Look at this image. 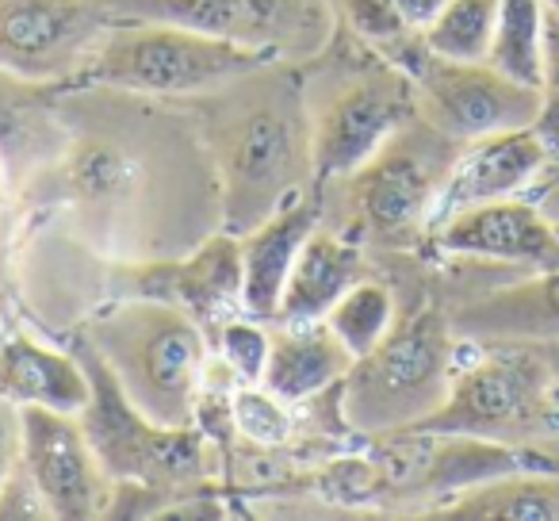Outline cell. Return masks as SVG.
<instances>
[{"mask_svg":"<svg viewBox=\"0 0 559 521\" xmlns=\"http://www.w3.org/2000/svg\"><path fill=\"white\" fill-rule=\"evenodd\" d=\"M241 78V104L215 134L223 230L249 234L296 192L311 173V116L304 88L292 78Z\"/></svg>","mask_w":559,"mask_h":521,"instance_id":"obj_1","label":"cell"},{"mask_svg":"<svg viewBox=\"0 0 559 521\" xmlns=\"http://www.w3.org/2000/svg\"><path fill=\"white\" fill-rule=\"evenodd\" d=\"M85 338L123 395L157 426H192L207 376V338L180 307L123 296L85 322Z\"/></svg>","mask_w":559,"mask_h":521,"instance_id":"obj_2","label":"cell"},{"mask_svg":"<svg viewBox=\"0 0 559 521\" xmlns=\"http://www.w3.org/2000/svg\"><path fill=\"white\" fill-rule=\"evenodd\" d=\"M460 334L449 315L421 307L395 319L380 345L353 360L337 388L342 418L357 434L383 437L414 429L441 411L460 368Z\"/></svg>","mask_w":559,"mask_h":521,"instance_id":"obj_3","label":"cell"},{"mask_svg":"<svg viewBox=\"0 0 559 521\" xmlns=\"http://www.w3.org/2000/svg\"><path fill=\"white\" fill-rule=\"evenodd\" d=\"M414 429L548 449L559 437V372L540 345H487L483 357L456 368L441 411Z\"/></svg>","mask_w":559,"mask_h":521,"instance_id":"obj_4","label":"cell"},{"mask_svg":"<svg viewBox=\"0 0 559 521\" xmlns=\"http://www.w3.org/2000/svg\"><path fill=\"white\" fill-rule=\"evenodd\" d=\"M276 62L238 43L173 24H111L88 62L96 85L142 96H192L230 88L238 78Z\"/></svg>","mask_w":559,"mask_h":521,"instance_id":"obj_5","label":"cell"},{"mask_svg":"<svg viewBox=\"0 0 559 521\" xmlns=\"http://www.w3.org/2000/svg\"><path fill=\"white\" fill-rule=\"evenodd\" d=\"M111 24H173L264 58H314L334 39L326 0H96Z\"/></svg>","mask_w":559,"mask_h":521,"instance_id":"obj_6","label":"cell"},{"mask_svg":"<svg viewBox=\"0 0 559 521\" xmlns=\"http://www.w3.org/2000/svg\"><path fill=\"white\" fill-rule=\"evenodd\" d=\"M388 62L403 66L418 85V108L449 139L475 142L487 134L536 127L540 88L506 78L490 62H449L426 50L418 32L399 35L380 47Z\"/></svg>","mask_w":559,"mask_h":521,"instance_id":"obj_7","label":"cell"},{"mask_svg":"<svg viewBox=\"0 0 559 521\" xmlns=\"http://www.w3.org/2000/svg\"><path fill=\"white\" fill-rule=\"evenodd\" d=\"M73 353L88 368L93 380V399L81 411L88 441L100 457L104 472L116 483H134V487H169V483H188L203 475V434L192 426H157L150 422L131 399L123 395L111 368L100 360V353L78 338Z\"/></svg>","mask_w":559,"mask_h":521,"instance_id":"obj_8","label":"cell"},{"mask_svg":"<svg viewBox=\"0 0 559 521\" xmlns=\"http://www.w3.org/2000/svg\"><path fill=\"white\" fill-rule=\"evenodd\" d=\"M460 150L464 142L449 139L418 111L372 162L345 177L368 230L388 241L426 230Z\"/></svg>","mask_w":559,"mask_h":521,"instance_id":"obj_9","label":"cell"},{"mask_svg":"<svg viewBox=\"0 0 559 521\" xmlns=\"http://www.w3.org/2000/svg\"><path fill=\"white\" fill-rule=\"evenodd\" d=\"M418 85L403 66L388 62L376 50L372 66L360 70L334 100L311 116V173L314 188L345 180L368 165L414 116H418Z\"/></svg>","mask_w":559,"mask_h":521,"instance_id":"obj_10","label":"cell"},{"mask_svg":"<svg viewBox=\"0 0 559 521\" xmlns=\"http://www.w3.org/2000/svg\"><path fill=\"white\" fill-rule=\"evenodd\" d=\"M24 449L20 464L39 487L50 518L88 521L108 518L116 479L104 472L93 441H88L81 414L47 411V406H20Z\"/></svg>","mask_w":559,"mask_h":521,"instance_id":"obj_11","label":"cell"},{"mask_svg":"<svg viewBox=\"0 0 559 521\" xmlns=\"http://www.w3.org/2000/svg\"><path fill=\"white\" fill-rule=\"evenodd\" d=\"M111 32L96 0H0V70L24 81H58L93 62Z\"/></svg>","mask_w":559,"mask_h":521,"instance_id":"obj_12","label":"cell"},{"mask_svg":"<svg viewBox=\"0 0 559 521\" xmlns=\"http://www.w3.org/2000/svg\"><path fill=\"white\" fill-rule=\"evenodd\" d=\"M127 281L123 296L162 299L192 315L200 327L234 319V307H241V238L238 234H215L195 253L180 261H142V265L119 269Z\"/></svg>","mask_w":559,"mask_h":521,"instance_id":"obj_13","label":"cell"},{"mask_svg":"<svg viewBox=\"0 0 559 521\" xmlns=\"http://www.w3.org/2000/svg\"><path fill=\"white\" fill-rule=\"evenodd\" d=\"M548 162L551 154L540 142V134H536V127H521V131H502V134L464 142V150H460L456 165H452L449 180L441 188V200L433 208L429 230L437 223H444L449 215H456V211L521 196L528 185L540 180Z\"/></svg>","mask_w":559,"mask_h":521,"instance_id":"obj_14","label":"cell"},{"mask_svg":"<svg viewBox=\"0 0 559 521\" xmlns=\"http://www.w3.org/2000/svg\"><path fill=\"white\" fill-rule=\"evenodd\" d=\"M449 322L472 345H559V265L490 288L456 307Z\"/></svg>","mask_w":559,"mask_h":521,"instance_id":"obj_15","label":"cell"},{"mask_svg":"<svg viewBox=\"0 0 559 521\" xmlns=\"http://www.w3.org/2000/svg\"><path fill=\"white\" fill-rule=\"evenodd\" d=\"M322 196L296 192L284 200L261 226L241 234V311L253 319H276L280 296L292 276L304 241L319 230Z\"/></svg>","mask_w":559,"mask_h":521,"instance_id":"obj_16","label":"cell"},{"mask_svg":"<svg viewBox=\"0 0 559 521\" xmlns=\"http://www.w3.org/2000/svg\"><path fill=\"white\" fill-rule=\"evenodd\" d=\"M0 395L16 406L81 414L93 399V380L78 353L12 334L0 342Z\"/></svg>","mask_w":559,"mask_h":521,"instance_id":"obj_17","label":"cell"},{"mask_svg":"<svg viewBox=\"0 0 559 521\" xmlns=\"http://www.w3.org/2000/svg\"><path fill=\"white\" fill-rule=\"evenodd\" d=\"M353 353L334 338L326 322H307V327H272L269 365H264L261 388L272 391L284 403H307L349 376Z\"/></svg>","mask_w":559,"mask_h":521,"instance_id":"obj_18","label":"cell"},{"mask_svg":"<svg viewBox=\"0 0 559 521\" xmlns=\"http://www.w3.org/2000/svg\"><path fill=\"white\" fill-rule=\"evenodd\" d=\"M357 281H365V257L353 241L337 238V234L314 230L299 249L292 276L280 296L276 319L280 327H307V322H322L330 307L345 296Z\"/></svg>","mask_w":559,"mask_h":521,"instance_id":"obj_19","label":"cell"},{"mask_svg":"<svg viewBox=\"0 0 559 521\" xmlns=\"http://www.w3.org/2000/svg\"><path fill=\"white\" fill-rule=\"evenodd\" d=\"M441 521H559V467L551 472H513L502 479L460 490L429 510Z\"/></svg>","mask_w":559,"mask_h":521,"instance_id":"obj_20","label":"cell"},{"mask_svg":"<svg viewBox=\"0 0 559 521\" xmlns=\"http://www.w3.org/2000/svg\"><path fill=\"white\" fill-rule=\"evenodd\" d=\"M58 123L35 81L0 70V165L4 173L35 169L58 150Z\"/></svg>","mask_w":559,"mask_h":521,"instance_id":"obj_21","label":"cell"},{"mask_svg":"<svg viewBox=\"0 0 559 521\" xmlns=\"http://www.w3.org/2000/svg\"><path fill=\"white\" fill-rule=\"evenodd\" d=\"M544 0H502L498 4L495 47L487 62L521 85L540 88L544 78Z\"/></svg>","mask_w":559,"mask_h":521,"instance_id":"obj_22","label":"cell"},{"mask_svg":"<svg viewBox=\"0 0 559 521\" xmlns=\"http://www.w3.org/2000/svg\"><path fill=\"white\" fill-rule=\"evenodd\" d=\"M498 4L502 0H449L441 16L421 27V43L429 55L449 62H487L495 47Z\"/></svg>","mask_w":559,"mask_h":521,"instance_id":"obj_23","label":"cell"},{"mask_svg":"<svg viewBox=\"0 0 559 521\" xmlns=\"http://www.w3.org/2000/svg\"><path fill=\"white\" fill-rule=\"evenodd\" d=\"M399 319V307L395 296H391L388 284H376V281H357L322 322L334 330V338L353 353V360L372 353L376 345L388 338V330L395 327Z\"/></svg>","mask_w":559,"mask_h":521,"instance_id":"obj_24","label":"cell"},{"mask_svg":"<svg viewBox=\"0 0 559 521\" xmlns=\"http://www.w3.org/2000/svg\"><path fill=\"white\" fill-rule=\"evenodd\" d=\"M319 495L334 506H349V510H365V506H380L391 495V475L380 457H342L326 464L319 475Z\"/></svg>","mask_w":559,"mask_h":521,"instance_id":"obj_25","label":"cell"},{"mask_svg":"<svg viewBox=\"0 0 559 521\" xmlns=\"http://www.w3.org/2000/svg\"><path fill=\"white\" fill-rule=\"evenodd\" d=\"M234 406V429L246 437L249 445H284L292 437V414L288 403L276 399L272 391H264L261 383H238V391L230 395Z\"/></svg>","mask_w":559,"mask_h":521,"instance_id":"obj_26","label":"cell"},{"mask_svg":"<svg viewBox=\"0 0 559 521\" xmlns=\"http://www.w3.org/2000/svg\"><path fill=\"white\" fill-rule=\"evenodd\" d=\"M134 177V169L127 165V157L111 146H81L66 165V180L78 192V200H111L127 188V180Z\"/></svg>","mask_w":559,"mask_h":521,"instance_id":"obj_27","label":"cell"},{"mask_svg":"<svg viewBox=\"0 0 559 521\" xmlns=\"http://www.w3.org/2000/svg\"><path fill=\"white\" fill-rule=\"evenodd\" d=\"M218 342V357L230 368V376L238 383H261L264 365H269V345H272V330L257 327V319H226L215 330Z\"/></svg>","mask_w":559,"mask_h":521,"instance_id":"obj_28","label":"cell"},{"mask_svg":"<svg viewBox=\"0 0 559 521\" xmlns=\"http://www.w3.org/2000/svg\"><path fill=\"white\" fill-rule=\"evenodd\" d=\"M536 134L548 146L551 157H559V16H544V78H540V116Z\"/></svg>","mask_w":559,"mask_h":521,"instance_id":"obj_29","label":"cell"},{"mask_svg":"<svg viewBox=\"0 0 559 521\" xmlns=\"http://www.w3.org/2000/svg\"><path fill=\"white\" fill-rule=\"evenodd\" d=\"M0 518H16V521H27V518H50L47 502H43L39 487L35 479L27 475L24 464H16V472L4 479L0 487Z\"/></svg>","mask_w":559,"mask_h":521,"instance_id":"obj_30","label":"cell"},{"mask_svg":"<svg viewBox=\"0 0 559 521\" xmlns=\"http://www.w3.org/2000/svg\"><path fill=\"white\" fill-rule=\"evenodd\" d=\"M20 449H24V426H20V406L0 395V487L16 472Z\"/></svg>","mask_w":559,"mask_h":521,"instance_id":"obj_31","label":"cell"},{"mask_svg":"<svg viewBox=\"0 0 559 521\" xmlns=\"http://www.w3.org/2000/svg\"><path fill=\"white\" fill-rule=\"evenodd\" d=\"M391 4H395L406 32H421V27H429L437 16H441V9L449 4V0H391Z\"/></svg>","mask_w":559,"mask_h":521,"instance_id":"obj_32","label":"cell"},{"mask_svg":"<svg viewBox=\"0 0 559 521\" xmlns=\"http://www.w3.org/2000/svg\"><path fill=\"white\" fill-rule=\"evenodd\" d=\"M533 203H536V208H540V215L548 218V223L559 230V173H556V177H551V180H544L540 188H536Z\"/></svg>","mask_w":559,"mask_h":521,"instance_id":"obj_33","label":"cell"},{"mask_svg":"<svg viewBox=\"0 0 559 521\" xmlns=\"http://www.w3.org/2000/svg\"><path fill=\"white\" fill-rule=\"evenodd\" d=\"M544 9H548V12H556V16H559V0H544Z\"/></svg>","mask_w":559,"mask_h":521,"instance_id":"obj_34","label":"cell"}]
</instances>
